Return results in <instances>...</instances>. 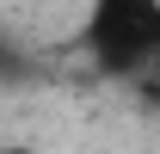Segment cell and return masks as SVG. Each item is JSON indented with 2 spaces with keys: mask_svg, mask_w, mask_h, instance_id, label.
Segmentation results:
<instances>
[{
  "mask_svg": "<svg viewBox=\"0 0 160 154\" xmlns=\"http://www.w3.org/2000/svg\"><path fill=\"white\" fill-rule=\"evenodd\" d=\"M80 49L105 80H136L160 68V0H86Z\"/></svg>",
  "mask_w": 160,
  "mask_h": 154,
  "instance_id": "obj_1",
  "label": "cell"
}]
</instances>
